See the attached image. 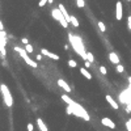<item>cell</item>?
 <instances>
[{
    "label": "cell",
    "instance_id": "3957f363",
    "mask_svg": "<svg viewBox=\"0 0 131 131\" xmlns=\"http://www.w3.org/2000/svg\"><path fill=\"white\" fill-rule=\"evenodd\" d=\"M0 92H2V95H3L4 104L8 106V107H12V105H13V98H12V95H11L9 88L7 87L5 84H0Z\"/></svg>",
    "mask_w": 131,
    "mask_h": 131
},
{
    "label": "cell",
    "instance_id": "6da1fadb",
    "mask_svg": "<svg viewBox=\"0 0 131 131\" xmlns=\"http://www.w3.org/2000/svg\"><path fill=\"white\" fill-rule=\"evenodd\" d=\"M62 100H63V101L67 104V113H68V114H73V115H76V117L83 118L84 121H90V117H89L88 111L84 109L80 104H78L76 101H73L70 96L62 95Z\"/></svg>",
    "mask_w": 131,
    "mask_h": 131
},
{
    "label": "cell",
    "instance_id": "7c38bea8",
    "mask_svg": "<svg viewBox=\"0 0 131 131\" xmlns=\"http://www.w3.org/2000/svg\"><path fill=\"white\" fill-rule=\"evenodd\" d=\"M58 8L60 9V12H62V13H63L64 18H66L68 22H70V20H71V16H70V14H68V12H67V9H66V7H64L63 4H59V5H58Z\"/></svg>",
    "mask_w": 131,
    "mask_h": 131
},
{
    "label": "cell",
    "instance_id": "d4e9b609",
    "mask_svg": "<svg viewBox=\"0 0 131 131\" xmlns=\"http://www.w3.org/2000/svg\"><path fill=\"white\" fill-rule=\"evenodd\" d=\"M28 131H33L34 130V126H33V123H28Z\"/></svg>",
    "mask_w": 131,
    "mask_h": 131
},
{
    "label": "cell",
    "instance_id": "ac0fdd59",
    "mask_svg": "<svg viewBox=\"0 0 131 131\" xmlns=\"http://www.w3.org/2000/svg\"><path fill=\"white\" fill-rule=\"evenodd\" d=\"M25 50H26V52H28V54H32V52L34 51V50H33V46H32V45H29V43H28V45H25Z\"/></svg>",
    "mask_w": 131,
    "mask_h": 131
},
{
    "label": "cell",
    "instance_id": "4dcf8cb0",
    "mask_svg": "<svg viewBox=\"0 0 131 131\" xmlns=\"http://www.w3.org/2000/svg\"><path fill=\"white\" fill-rule=\"evenodd\" d=\"M127 2H131V0H127Z\"/></svg>",
    "mask_w": 131,
    "mask_h": 131
},
{
    "label": "cell",
    "instance_id": "ffe728a7",
    "mask_svg": "<svg viewBox=\"0 0 131 131\" xmlns=\"http://www.w3.org/2000/svg\"><path fill=\"white\" fill-rule=\"evenodd\" d=\"M115 70H117V72H119V73H122L123 71H125V68H123V66L119 63V64H117L115 66Z\"/></svg>",
    "mask_w": 131,
    "mask_h": 131
},
{
    "label": "cell",
    "instance_id": "8992f818",
    "mask_svg": "<svg viewBox=\"0 0 131 131\" xmlns=\"http://www.w3.org/2000/svg\"><path fill=\"white\" fill-rule=\"evenodd\" d=\"M122 17H123V7L121 2H117V4H115V20L121 21Z\"/></svg>",
    "mask_w": 131,
    "mask_h": 131
},
{
    "label": "cell",
    "instance_id": "603a6c76",
    "mask_svg": "<svg viewBox=\"0 0 131 131\" xmlns=\"http://www.w3.org/2000/svg\"><path fill=\"white\" fill-rule=\"evenodd\" d=\"M126 130H127V131H131V119H128V121L126 122Z\"/></svg>",
    "mask_w": 131,
    "mask_h": 131
},
{
    "label": "cell",
    "instance_id": "4fadbf2b",
    "mask_svg": "<svg viewBox=\"0 0 131 131\" xmlns=\"http://www.w3.org/2000/svg\"><path fill=\"white\" fill-rule=\"evenodd\" d=\"M37 125H38V127H40V130H41V131H49L47 126L45 125V122H43L41 118H38V119H37Z\"/></svg>",
    "mask_w": 131,
    "mask_h": 131
},
{
    "label": "cell",
    "instance_id": "e0dca14e",
    "mask_svg": "<svg viewBox=\"0 0 131 131\" xmlns=\"http://www.w3.org/2000/svg\"><path fill=\"white\" fill-rule=\"evenodd\" d=\"M87 60L90 62V63H93V62H95V57H93V54H92V52H87Z\"/></svg>",
    "mask_w": 131,
    "mask_h": 131
},
{
    "label": "cell",
    "instance_id": "7402d4cb",
    "mask_svg": "<svg viewBox=\"0 0 131 131\" xmlns=\"http://www.w3.org/2000/svg\"><path fill=\"white\" fill-rule=\"evenodd\" d=\"M100 72H101L102 75H106V73H107V70H106L104 66H101V67H100Z\"/></svg>",
    "mask_w": 131,
    "mask_h": 131
},
{
    "label": "cell",
    "instance_id": "83f0119b",
    "mask_svg": "<svg viewBox=\"0 0 131 131\" xmlns=\"http://www.w3.org/2000/svg\"><path fill=\"white\" fill-rule=\"evenodd\" d=\"M0 32H4V25H3L2 21H0Z\"/></svg>",
    "mask_w": 131,
    "mask_h": 131
},
{
    "label": "cell",
    "instance_id": "277c9868",
    "mask_svg": "<svg viewBox=\"0 0 131 131\" xmlns=\"http://www.w3.org/2000/svg\"><path fill=\"white\" fill-rule=\"evenodd\" d=\"M13 49H14V51H17V52L20 54L21 58L25 60V63H26L28 66H32L33 68H37V67H38V64L35 63V62H34L32 58L29 57V54L26 52V50H25V49H21V47H18V46H14Z\"/></svg>",
    "mask_w": 131,
    "mask_h": 131
},
{
    "label": "cell",
    "instance_id": "44dd1931",
    "mask_svg": "<svg viewBox=\"0 0 131 131\" xmlns=\"http://www.w3.org/2000/svg\"><path fill=\"white\" fill-rule=\"evenodd\" d=\"M68 66H70L71 68H75L76 66H78V63H76L73 59H70V60H68Z\"/></svg>",
    "mask_w": 131,
    "mask_h": 131
},
{
    "label": "cell",
    "instance_id": "9c48e42d",
    "mask_svg": "<svg viewBox=\"0 0 131 131\" xmlns=\"http://www.w3.org/2000/svg\"><path fill=\"white\" fill-rule=\"evenodd\" d=\"M101 123L104 126H106V127H109V128H115V123L110 119V118H107V117H105V118H102L101 119Z\"/></svg>",
    "mask_w": 131,
    "mask_h": 131
},
{
    "label": "cell",
    "instance_id": "f1b7e54d",
    "mask_svg": "<svg viewBox=\"0 0 131 131\" xmlns=\"http://www.w3.org/2000/svg\"><path fill=\"white\" fill-rule=\"evenodd\" d=\"M90 64H92V63H90V62H88V60H85V67H87V68H89V67H90Z\"/></svg>",
    "mask_w": 131,
    "mask_h": 131
},
{
    "label": "cell",
    "instance_id": "5bb4252c",
    "mask_svg": "<svg viewBox=\"0 0 131 131\" xmlns=\"http://www.w3.org/2000/svg\"><path fill=\"white\" fill-rule=\"evenodd\" d=\"M80 73H81V75L84 76V78H87L88 80H90V79H92V75H90V72H89V71L87 70V68L81 67V68H80Z\"/></svg>",
    "mask_w": 131,
    "mask_h": 131
},
{
    "label": "cell",
    "instance_id": "52a82bcc",
    "mask_svg": "<svg viewBox=\"0 0 131 131\" xmlns=\"http://www.w3.org/2000/svg\"><path fill=\"white\" fill-rule=\"evenodd\" d=\"M41 52H42V55H45V57H49V58H51V59H54V60H59V55H57V54L49 51L47 49H41Z\"/></svg>",
    "mask_w": 131,
    "mask_h": 131
},
{
    "label": "cell",
    "instance_id": "ba28073f",
    "mask_svg": "<svg viewBox=\"0 0 131 131\" xmlns=\"http://www.w3.org/2000/svg\"><path fill=\"white\" fill-rule=\"evenodd\" d=\"M105 98H106V101L109 102V105L113 107V109H115V110H117L118 107H119V105L117 104V101H115V100H114V98H113L110 95H106V96H105Z\"/></svg>",
    "mask_w": 131,
    "mask_h": 131
},
{
    "label": "cell",
    "instance_id": "2e32d148",
    "mask_svg": "<svg viewBox=\"0 0 131 131\" xmlns=\"http://www.w3.org/2000/svg\"><path fill=\"white\" fill-rule=\"evenodd\" d=\"M97 26L100 29V32H106V26H105V24H104L102 21H98L97 22Z\"/></svg>",
    "mask_w": 131,
    "mask_h": 131
},
{
    "label": "cell",
    "instance_id": "d6986e66",
    "mask_svg": "<svg viewBox=\"0 0 131 131\" xmlns=\"http://www.w3.org/2000/svg\"><path fill=\"white\" fill-rule=\"evenodd\" d=\"M76 5H78V8H84L85 2H84V0H76Z\"/></svg>",
    "mask_w": 131,
    "mask_h": 131
},
{
    "label": "cell",
    "instance_id": "8fae6325",
    "mask_svg": "<svg viewBox=\"0 0 131 131\" xmlns=\"http://www.w3.org/2000/svg\"><path fill=\"white\" fill-rule=\"evenodd\" d=\"M58 85H59L60 88H63V89L67 92V93H70V92H71V87L68 85V84H67L63 79H59V80H58Z\"/></svg>",
    "mask_w": 131,
    "mask_h": 131
},
{
    "label": "cell",
    "instance_id": "9a60e30c",
    "mask_svg": "<svg viewBox=\"0 0 131 131\" xmlns=\"http://www.w3.org/2000/svg\"><path fill=\"white\" fill-rule=\"evenodd\" d=\"M70 22H71V24L75 26V28H79V21H78V18H76L75 16H71V20H70Z\"/></svg>",
    "mask_w": 131,
    "mask_h": 131
},
{
    "label": "cell",
    "instance_id": "30bf717a",
    "mask_svg": "<svg viewBox=\"0 0 131 131\" xmlns=\"http://www.w3.org/2000/svg\"><path fill=\"white\" fill-rule=\"evenodd\" d=\"M109 60L113 64H115V66L121 63V60H119V57H118V55H117V54H115V52H109Z\"/></svg>",
    "mask_w": 131,
    "mask_h": 131
},
{
    "label": "cell",
    "instance_id": "484cf974",
    "mask_svg": "<svg viewBox=\"0 0 131 131\" xmlns=\"http://www.w3.org/2000/svg\"><path fill=\"white\" fill-rule=\"evenodd\" d=\"M127 26H128V29L131 30V16L127 17Z\"/></svg>",
    "mask_w": 131,
    "mask_h": 131
},
{
    "label": "cell",
    "instance_id": "f546056e",
    "mask_svg": "<svg viewBox=\"0 0 131 131\" xmlns=\"http://www.w3.org/2000/svg\"><path fill=\"white\" fill-rule=\"evenodd\" d=\"M35 59H37V60H38V62H40V60H41V59H42V55H41V54H38V55H37V57H35Z\"/></svg>",
    "mask_w": 131,
    "mask_h": 131
},
{
    "label": "cell",
    "instance_id": "cb8c5ba5",
    "mask_svg": "<svg viewBox=\"0 0 131 131\" xmlns=\"http://www.w3.org/2000/svg\"><path fill=\"white\" fill-rule=\"evenodd\" d=\"M47 2H49V0H40V3H38V5H40V7H45Z\"/></svg>",
    "mask_w": 131,
    "mask_h": 131
},
{
    "label": "cell",
    "instance_id": "5b68a950",
    "mask_svg": "<svg viewBox=\"0 0 131 131\" xmlns=\"http://www.w3.org/2000/svg\"><path fill=\"white\" fill-rule=\"evenodd\" d=\"M51 16L55 18L57 21H59V24L63 26V28H68V24H70V22H68L66 18H64V16H63V13L60 12V9L59 8H57V9H52L51 11Z\"/></svg>",
    "mask_w": 131,
    "mask_h": 131
},
{
    "label": "cell",
    "instance_id": "7a4b0ae2",
    "mask_svg": "<svg viewBox=\"0 0 131 131\" xmlns=\"http://www.w3.org/2000/svg\"><path fill=\"white\" fill-rule=\"evenodd\" d=\"M68 41H70L72 49L78 52L84 60H87V51H85V49H84V43L81 41V38L78 37V35H73L72 33H70L68 34Z\"/></svg>",
    "mask_w": 131,
    "mask_h": 131
},
{
    "label": "cell",
    "instance_id": "4316f807",
    "mask_svg": "<svg viewBox=\"0 0 131 131\" xmlns=\"http://www.w3.org/2000/svg\"><path fill=\"white\" fill-rule=\"evenodd\" d=\"M21 43H24V45H28V43H29L28 38H21Z\"/></svg>",
    "mask_w": 131,
    "mask_h": 131
}]
</instances>
